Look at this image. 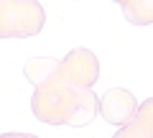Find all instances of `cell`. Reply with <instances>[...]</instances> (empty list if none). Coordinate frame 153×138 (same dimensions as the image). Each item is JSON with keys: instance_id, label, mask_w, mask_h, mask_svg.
Returning a JSON list of instances; mask_svg holds the SVG:
<instances>
[{"instance_id": "1", "label": "cell", "mask_w": 153, "mask_h": 138, "mask_svg": "<svg viewBox=\"0 0 153 138\" xmlns=\"http://www.w3.org/2000/svg\"><path fill=\"white\" fill-rule=\"evenodd\" d=\"M100 97H94L92 90H76L66 84L64 79L54 77L36 87L31 100L33 115L49 125H74L82 128L97 115Z\"/></svg>"}, {"instance_id": "2", "label": "cell", "mask_w": 153, "mask_h": 138, "mask_svg": "<svg viewBox=\"0 0 153 138\" xmlns=\"http://www.w3.org/2000/svg\"><path fill=\"white\" fill-rule=\"evenodd\" d=\"M44 21V8L36 0H0V39L36 36Z\"/></svg>"}, {"instance_id": "3", "label": "cell", "mask_w": 153, "mask_h": 138, "mask_svg": "<svg viewBox=\"0 0 153 138\" xmlns=\"http://www.w3.org/2000/svg\"><path fill=\"white\" fill-rule=\"evenodd\" d=\"M56 77L76 90H92L100 77V61L89 49H74L56 64Z\"/></svg>"}, {"instance_id": "4", "label": "cell", "mask_w": 153, "mask_h": 138, "mask_svg": "<svg viewBox=\"0 0 153 138\" xmlns=\"http://www.w3.org/2000/svg\"><path fill=\"white\" fill-rule=\"evenodd\" d=\"M97 113H102V118L110 125L125 128L128 123L135 118L138 102H135V97H133V92H128V90H123V87H115V90H107V92L100 97Z\"/></svg>"}, {"instance_id": "5", "label": "cell", "mask_w": 153, "mask_h": 138, "mask_svg": "<svg viewBox=\"0 0 153 138\" xmlns=\"http://www.w3.org/2000/svg\"><path fill=\"white\" fill-rule=\"evenodd\" d=\"M56 64L59 61H54V59H46V56H38V59H28L26 61V77L31 79L36 87H41L44 82H49L51 77L56 74Z\"/></svg>"}, {"instance_id": "6", "label": "cell", "mask_w": 153, "mask_h": 138, "mask_svg": "<svg viewBox=\"0 0 153 138\" xmlns=\"http://www.w3.org/2000/svg\"><path fill=\"white\" fill-rule=\"evenodd\" d=\"M120 8L125 13V18L135 26L153 23V0H133V3H123Z\"/></svg>"}, {"instance_id": "7", "label": "cell", "mask_w": 153, "mask_h": 138, "mask_svg": "<svg viewBox=\"0 0 153 138\" xmlns=\"http://www.w3.org/2000/svg\"><path fill=\"white\" fill-rule=\"evenodd\" d=\"M115 138H153V131H148L140 120H135V118H133L125 128H120V131H117V136H115Z\"/></svg>"}, {"instance_id": "8", "label": "cell", "mask_w": 153, "mask_h": 138, "mask_svg": "<svg viewBox=\"0 0 153 138\" xmlns=\"http://www.w3.org/2000/svg\"><path fill=\"white\" fill-rule=\"evenodd\" d=\"M135 120H140L148 131H153V100H146V102H140V105H138Z\"/></svg>"}, {"instance_id": "9", "label": "cell", "mask_w": 153, "mask_h": 138, "mask_svg": "<svg viewBox=\"0 0 153 138\" xmlns=\"http://www.w3.org/2000/svg\"><path fill=\"white\" fill-rule=\"evenodd\" d=\"M0 138H36L31 133H8V136H0Z\"/></svg>"}]
</instances>
